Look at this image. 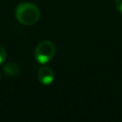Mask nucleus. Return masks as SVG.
<instances>
[{"label": "nucleus", "instance_id": "nucleus-1", "mask_svg": "<svg viewBox=\"0 0 122 122\" xmlns=\"http://www.w3.org/2000/svg\"><path fill=\"white\" fill-rule=\"evenodd\" d=\"M15 17L19 23L25 26L34 25L40 18V10L38 7L30 2H24L15 9Z\"/></svg>", "mask_w": 122, "mask_h": 122}, {"label": "nucleus", "instance_id": "nucleus-2", "mask_svg": "<svg viewBox=\"0 0 122 122\" xmlns=\"http://www.w3.org/2000/svg\"><path fill=\"white\" fill-rule=\"evenodd\" d=\"M55 54V46L52 42L49 40H44L40 42L34 51V57L37 62L41 64H46L50 62Z\"/></svg>", "mask_w": 122, "mask_h": 122}, {"label": "nucleus", "instance_id": "nucleus-3", "mask_svg": "<svg viewBox=\"0 0 122 122\" xmlns=\"http://www.w3.org/2000/svg\"><path fill=\"white\" fill-rule=\"evenodd\" d=\"M54 79V73L49 67H42L38 71V80L42 85H51Z\"/></svg>", "mask_w": 122, "mask_h": 122}, {"label": "nucleus", "instance_id": "nucleus-4", "mask_svg": "<svg viewBox=\"0 0 122 122\" xmlns=\"http://www.w3.org/2000/svg\"><path fill=\"white\" fill-rule=\"evenodd\" d=\"M19 66L16 64V63H13V62H9L5 65L4 67V71L10 75V76H14V75H17L18 72H19Z\"/></svg>", "mask_w": 122, "mask_h": 122}, {"label": "nucleus", "instance_id": "nucleus-5", "mask_svg": "<svg viewBox=\"0 0 122 122\" xmlns=\"http://www.w3.org/2000/svg\"><path fill=\"white\" fill-rule=\"evenodd\" d=\"M6 57H7V51H6V49L0 44V64H2V63L6 60Z\"/></svg>", "mask_w": 122, "mask_h": 122}, {"label": "nucleus", "instance_id": "nucleus-6", "mask_svg": "<svg viewBox=\"0 0 122 122\" xmlns=\"http://www.w3.org/2000/svg\"><path fill=\"white\" fill-rule=\"evenodd\" d=\"M115 8L122 14V0H115Z\"/></svg>", "mask_w": 122, "mask_h": 122}, {"label": "nucleus", "instance_id": "nucleus-7", "mask_svg": "<svg viewBox=\"0 0 122 122\" xmlns=\"http://www.w3.org/2000/svg\"><path fill=\"white\" fill-rule=\"evenodd\" d=\"M0 79H1V73H0Z\"/></svg>", "mask_w": 122, "mask_h": 122}]
</instances>
